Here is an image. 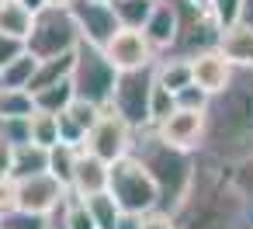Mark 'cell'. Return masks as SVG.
I'll list each match as a JSON object with an SVG mask.
<instances>
[{
    "label": "cell",
    "mask_w": 253,
    "mask_h": 229,
    "mask_svg": "<svg viewBox=\"0 0 253 229\" xmlns=\"http://www.w3.org/2000/svg\"><path fill=\"white\" fill-rule=\"evenodd\" d=\"M177 229H246L253 205L236 184V170L225 160L194 153V177L180 205L173 208Z\"/></svg>",
    "instance_id": "obj_1"
},
{
    "label": "cell",
    "mask_w": 253,
    "mask_h": 229,
    "mask_svg": "<svg viewBox=\"0 0 253 229\" xmlns=\"http://www.w3.org/2000/svg\"><path fill=\"white\" fill-rule=\"evenodd\" d=\"M205 118L208 125L201 153L232 167L253 153V66H236L229 87L211 94Z\"/></svg>",
    "instance_id": "obj_2"
},
{
    "label": "cell",
    "mask_w": 253,
    "mask_h": 229,
    "mask_svg": "<svg viewBox=\"0 0 253 229\" xmlns=\"http://www.w3.org/2000/svg\"><path fill=\"white\" fill-rule=\"evenodd\" d=\"M132 153H135V156L142 160V167L153 174V181H156V187H160V205L173 212V208L180 205V198L187 194V187H191V177H194V153L170 146L163 136H156V129L135 132Z\"/></svg>",
    "instance_id": "obj_3"
},
{
    "label": "cell",
    "mask_w": 253,
    "mask_h": 229,
    "mask_svg": "<svg viewBox=\"0 0 253 229\" xmlns=\"http://www.w3.org/2000/svg\"><path fill=\"white\" fill-rule=\"evenodd\" d=\"M80 42H84V35H80V25H77L70 4H49L45 11H39L35 25H32V35L25 39L28 52H35L39 59L73 52Z\"/></svg>",
    "instance_id": "obj_4"
},
{
    "label": "cell",
    "mask_w": 253,
    "mask_h": 229,
    "mask_svg": "<svg viewBox=\"0 0 253 229\" xmlns=\"http://www.w3.org/2000/svg\"><path fill=\"white\" fill-rule=\"evenodd\" d=\"M108 191L118 198V205L125 212H149V208L160 205V187H156L153 174L142 167V160L135 153H125L122 160L111 163Z\"/></svg>",
    "instance_id": "obj_5"
},
{
    "label": "cell",
    "mask_w": 253,
    "mask_h": 229,
    "mask_svg": "<svg viewBox=\"0 0 253 229\" xmlns=\"http://www.w3.org/2000/svg\"><path fill=\"white\" fill-rule=\"evenodd\" d=\"M70 77H73L77 97H87V101H97V104H108L111 94H115V84H118L115 63L94 42H80L77 46V59H73V73Z\"/></svg>",
    "instance_id": "obj_6"
},
{
    "label": "cell",
    "mask_w": 253,
    "mask_h": 229,
    "mask_svg": "<svg viewBox=\"0 0 253 229\" xmlns=\"http://www.w3.org/2000/svg\"><path fill=\"white\" fill-rule=\"evenodd\" d=\"M177 14H180V28H177V42L170 46V56H194L205 49H215L222 42V25L211 14V7H198L191 0H173Z\"/></svg>",
    "instance_id": "obj_7"
},
{
    "label": "cell",
    "mask_w": 253,
    "mask_h": 229,
    "mask_svg": "<svg viewBox=\"0 0 253 229\" xmlns=\"http://www.w3.org/2000/svg\"><path fill=\"white\" fill-rule=\"evenodd\" d=\"M153 66L122 70L118 73V84H115V94H111V104L132 122L135 132L153 129V122H149V97H153V84H156V70Z\"/></svg>",
    "instance_id": "obj_8"
},
{
    "label": "cell",
    "mask_w": 253,
    "mask_h": 229,
    "mask_svg": "<svg viewBox=\"0 0 253 229\" xmlns=\"http://www.w3.org/2000/svg\"><path fill=\"white\" fill-rule=\"evenodd\" d=\"M84 146H87L90 153H97L101 160L115 163V160H122L125 153H132V146H135V129H132V122L108 101V104L101 108V118H97V125L90 129V136H87Z\"/></svg>",
    "instance_id": "obj_9"
},
{
    "label": "cell",
    "mask_w": 253,
    "mask_h": 229,
    "mask_svg": "<svg viewBox=\"0 0 253 229\" xmlns=\"http://www.w3.org/2000/svg\"><path fill=\"white\" fill-rule=\"evenodd\" d=\"M104 56L115 63V70H139V66H153L160 59V52L153 49V42L146 39L142 28H118L108 46H104Z\"/></svg>",
    "instance_id": "obj_10"
},
{
    "label": "cell",
    "mask_w": 253,
    "mask_h": 229,
    "mask_svg": "<svg viewBox=\"0 0 253 229\" xmlns=\"http://www.w3.org/2000/svg\"><path fill=\"white\" fill-rule=\"evenodd\" d=\"M70 11L80 25V35L84 42H94V46H108V39L122 28L111 0H70Z\"/></svg>",
    "instance_id": "obj_11"
},
{
    "label": "cell",
    "mask_w": 253,
    "mask_h": 229,
    "mask_svg": "<svg viewBox=\"0 0 253 229\" xmlns=\"http://www.w3.org/2000/svg\"><path fill=\"white\" fill-rule=\"evenodd\" d=\"M205 125H208V118H205L201 108H177V111H170L160 125H153V129H156V136H163L170 146L187 149V153H198V149L205 146Z\"/></svg>",
    "instance_id": "obj_12"
},
{
    "label": "cell",
    "mask_w": 253,
    "mask_h": 229,
    "mask_svg": "<svg viewBox=\"0 0 253 229\" xmlns=\"http://www.w3.org/2000/svg\"><path fill=\"white\" fill-rule=\"evenodd\" d=\"M18 187H21V208L39 212V215H52L70 198V187L49 170L32 174V177H18Z\"/></svg>",
    "instance_id": "obj_13"
},
{
    "label": "cell",
    "mask_w": 253,
    "mask_h": 229,
    "mask_svg": "<svg viewBox=\"0 0 253 229\" xmlns=\"http://www.w3.org/2000/svg\"><path fill=\"white\" fill-rule=\"evenodd\" d=\"M232 73H236V63H232L218 46L191 56V77H194V84H198L201 91H208V94L225 91L229 80H232Z\"/></svg>",
    "instance_id": "obj_14"
},
{
    "label": "cell",
    "mask_w": 253,
    "mask_h": 229,
    "mask_svg": "<svg viewBox=\"0 0 253 229\" xmlns=\"http://www.w3.org/2000/svg\"><path fill=\"white\" fill-rule=\"evenodd\" d=\"M108 184H111V163H108V160H101L97 153H90L87 146H80L70 191H73V194H80V198H90V194L108 191Z\"/></svg>",
    "instance_id": "obj_15"
},
{
    "label": "cell",
    "mask_w": 253,
    "mask_h": 229,
    "mask_svg": "<svg viewBox=\"0 0 253 229\" xmlns=\"http://www.w3.org/2000/svg\"><path fill=\"white\" fill-rule=\"evenodd\" d=\"M177 28H180V14H177V4L173 0H156V7L149 14V21L142 25L146 39L153 42V49L163 56L170 52V46L177 42Z\"/></svg>",
    "instance_id": "obj_16"
},
{
    "label": "cell",
    "mask_w": 253,
    "mask_h": 229,
    "mask_svg": "<svg viewBox=\"0 0 253 229\" xmlns=\"http://www.w3.org/2000/svg\"><path fill=\"white\" fill-rule=\"evenodd\" d=\"M218 49L236 63V66H253V25L246 21H236L222 32V42Z\"/></svg>",
    "instance_id": "obj_17"
},
{
    "label": "cell",
    "mask_w": 253,
    "mask_h": 229,
    "mask_svg": "<svg viewBox=\"0 0 253 229\" xmlns=\"http://www.w3.org/2000/svg\"><path fill=\"white\" fill-rule=\"evenodd\" d=\"M35 25V11L25 4V0H0V32L28 39Z\"/></svg>",
    "instance_id": "obj_18"
},
{
    "label": "cell",
    "mask_w": 253,
    "mask_h": 229,
    "mask_svg": "<svg viewBox=\"0 0 253 229\" xmlns=\"http://www.w3.org/2000/svg\"><path fill=\"white\" fill-rule=\"evenodd\" d=\"M153 70H156V80H160L163 87H170L173 94L184 91L187 84H194V77H191V59H187V56H170V52H163Z\"/></svg>",
    "instance_id": "obj_19"
},
{
    "label": "cell",
    "mask_w": 253,
    "mask_h": 229,
    "mask_svg": "<svg viewBox=\"0 0 253 229\" xmlns=\"http://www.w3.org/2000/svg\"><path fill=\"white\" fill-rule=\"evenodd\" d=\"M73 59H77V49H73V52H63V56L39 59V70H35L32 84H28V91L35 94V91H42V87H49V84H59V80H66V77L73 73Z\"/></svg>",
    "instance_id": "obj_20"
},
{
    "label": "cell",
    "mask_w": 253,
    "mask_h": 229,
    "mask_svg": "<svg viewBox=\"0 0 253 229\" xmlns=\"http://www.w3.org/2000/svg\"><path fill=\"white\" fill-rule=\"evenodd\" d=\"M49 170V146H39V142H18L14 146V177H32V174H42Z\"/></svg>",
    "instance_id": "obj_21"
},
{
    "label": "cell",
    "mask_w": 253,
    "mask_h": 229,
    "mask_svg": "<svg viewBox=\"0 0 253 229\" xmlns=\"http://www.w3.org/2000/svg\"><path fill=\"white\" fill-rule=\"evenodd\" d=\"M32 97H35V108H42V111H56V115H59V111L70 108V101L77 97L73 77H66V80H59V84H49V87L35 91Z\"/></svg>",
    "instance_id": "obj_22"
},
{
    "label": "cell",
    "mask_w": 253,
    "mask_h": 229,
    "mask_svg": "<svg viewBox=\"0 0 253 229\" xmlns=\"http://www.w3.org/2000/svg\"><path fill=\"white\" fill-rule=\"evenodd\" d=\"M35 70H39V56L25 49L18 59H11L4 70H0V87H25V91H28Z\"/></svg>",
    "instance_id": "obj_23"
},
{
    "label": "cell",
    "mask_w": 253,
    "mask_h": 229,
    "mask_svg": "<svg viewBox=\"0 0 253 229\" xmlns=\"http://www.w3.org/2000/svg\"><path fill=\"white\" fill-rule=\"evenodd\" d=\"M28 132H32V142L52 149V146L59 142V115H56V111L35 108V111L28 115Z\"/></svg>",
    "instance_id": "obj_24"
},
{
    "label": "cell",
    "mask_w": 253,
    "mask_h": 229,
    "mask_svg": "<svg viewBox=\"0 0 253 229\" xmlns=\"http://www.w3.org/2000/svg\"><path fill=\"white\" fill-rule=\"evenodd\" d=\"M35 111V97L25 87H0V118H28Z\"/></svg>",
    "instance_id": "obj_25"
},
{
    "label": "cell",
    "mask_w": 253,
    "mask_h": 229,
    "mask_svg": "<svg viewBox=\"0 0 253 229\" xmlns=\"http://www.w3.org/2000/svg\"><path fill=\"white\" fill-rule=\"evenodd\" d=\"M87 205H90V212H94V222H97V229H115V226H118V219H122V212H125L111 191L90 194V198H87Z\"/></svg>",
    "instance_id": "obj_26"
},
{
    "label": "cell",
    "mask_w": 253,
    "mask_h": 229,
    "mask_svg": "<svg viewBox=\"0 0 253 229\" xmlns=\"http://www.w3.org/2000/svg\"><path fill=\"white\" fill-rule=\"evenodd\" d=\"M111 7H115L122 28H142L156 7V0H111Z\"/></svg>",
    "instance_id": "obj_27"
},
{
    "label": "cell",
    "mask_w": 253,
    "mask_h": 229,
    "mask_svg": "<svg viewBox=\"0 0 253 229\" xmlns=\"http://www.w3.org/2000/svg\"><path fill=\"white\" fill-rule=\"evenodd\" d=\"M77 153L80 146H70V142H56L49 149V174H56L66 187L73 184V167H77Z\"/></svg>",
    "instance_id": "obj_28"
},
{
    "label": "cell",
    "mask_w": 253,
    "mask_h": 229,
    "mask_svg": "<svg viewBox=\"0 0 253 229\" xmlns=\"http://www.w3.org/2000/svg\"><path fill=\"white\" fill-rule=\"evenodd\" d=\"M63 215H66V226H70V229H97L87 198H80V194H73V191H70V198H66V205H63Z\"/></svg>",
    "instance_id": "obj_29"
},
{
    "label": "cell",
    "mask_w": 253,
    "mask_h": 229,
    "mask_svg": "<svg viewBox=\"0 0 253 229\" xmlns=\"http://www.w3.org/2000/svg\"><path fill=\"white\" fill-rule=\"evenodd\" d=\"M177 108H180V104H177V94L156 80V84H153V97H149V122L160 125V122H163L170 111H177Z\"/></svg>",
    "instance_id": "obj_30"
},
{
    "label": "cell",
    "mask_w": 253,
    "mask_h": 229,
    "mask_svg": "<svg viewBox=\"0 0 253 229\" xmlns=\"http://www.w3.org/2000/svg\"><path fill=\"white\" fill-rule=\"evenodd\" d=\"M45 226H49V215L25 212V208H18V212H11V215L0 219V229H45Z\"/></svg>",
    "instance_id": "obj_31"
},
{
    "label": "cell",
    "mask_w": 253,
    "mask_h": 229,
    "mask_svg": "<svg viewBox=\"0 0 253 229\" xmlns=\"http://www.w3.org/2000/svg\"><path fill=\"white\" fill-rule=\"evenodd\" d=\"M18 208H21V187H18V177L7 174V177H0V219Z\"/></svg>",
    "instance_id": "obj_32"
},
{
    "label": "cell",
    "mask_w": 253,
    "mask_h": 229,
    "mask_svg": "<svg viewBox=\"0 0 253 229\" xmlns=\"http://www.w3.org/2000/svg\"><path fill=\"white\" fill-rule=\"evenodd\" d=\"M211 14L218 18L222 28L243 21V0H211Z\"/></svg>",
    "instance_id": "obj_33"
},
{
    "label": "cell",
    "mask_w": 253,
    "mask_h": 229,
    "mask_svg": "<svg viewBox=\"0 0 253 229\" xmlns=\"http://www.w3.org/2000/svg\"><path fill=\"white\" fill-rule=\"evenodd\" d=\"M142 229H177V219H173L170 208L156 205V208L142 212Z\"/></svg>",
    "instance_id": "obj_34"
},
{
    "label": "cell",
    "mask_w": 253,
    "mask_h": 229,
    "mask_svg": "<svg viewBox=\"0 0 253 229\" xmlns=\"http://www.w3.org/2000/svg\"><path fill=\"white\" fill-rule=\"evenodd\" d=\"M208 101H211V94L201 91L198 84H187L184 91H177V104H180V108H201V111H205Z\"/></svg>",
    "instance_id": "obj_35"
},
{
    "label": "cell",
    "mask_w": 253,
    "mask_h": 229,
    "mask_svg": "<svg viewBox=\"0 0 253 229\" xmlns=\"http://www.w3.org/2000/svg\"><path fill=\"white\" fill-rule=\"evenodd\" d=\"M25 49H28V46H25V39H18V35H7V32H0V70H4L11 59H18Z\"/></svg>",
    "instance_id": "obj_36"
},
{
    "label": "cell",
    "mask_w": 253,
    "mask_h": 229,
    "mask_svg": "<svg viewBox=\"0 0 253 229\" xmlns=\"http://www.w3.org/2000/svg\"><path fill=\"white\" fill-rule=\"evenodd\" d=\"M232 170H236V184L243 187V194H246L250 205H253V153H250L246 160H239Z\"/></svg>",
    "instance_id": "obj_37"
},
{
    "label": "cell",
    "mask_w": 253,
    "mask_h": 229,
    "mask_svg": "<svg viewBox=\"0 0 253 229\" xmlns=\"http://www.w3.org/2000/svg\"><path fill=\"white\" fill-rule=\"evenodd\" d=\"M14 170V142L0 139V177H7Z\"/></svg>",
    "instance_id": "obj_38"
},
{
    "label": "cell",
    "mask_w": 253,
    "mask_h": 229,
    "mask_svg": "<svg viewBox=\"0 0 253 229\" xmlns=\"http://www.w3.org/2000/svg\"><path fill=\"white\" fill-rule=\"evenodd\" d=\"M115 229H142V212H122Z\"/></svg>",
    "instance_id": "obj_39"
},
{
    "label": "cell",
    "mask_w": 253,
    "mask_h": 229,
    "mask_svg": "<svg viewBox=\"0 0 253 229\" xmlns=\"http://www.w3.org/2000/svg\"><path fill=\"white\" fill-rule=\"evenodd\" d=\"M63 205H66V201H63ZM63 205L49 215V226H45V229H70V226H66V215H63Z\"/></svg>",
    "instance_id": "obj_40"
},
{
    "label": "cell",
    "mask_w": 253,
    "mask_h": 229,
    "mask_svg": "<svg viewBox=\"0 0 253 229\" xmlns=\"http://www.w3.org/2000/svg\"><path fill=\"white\" fill-rule=\"evenodd\" d=\"M243 21L253 25V0H243Z\"/></svg>",
    "instance_id": "obj_41"
},
{
    "label": "cell",
    "mask_w": 253,
    "mask_h": 229,
    "mask_svg": "<svg viewBox=\"0 0 253 229\" xmlns=\"http://www.w3.org/2000/svg\"><path fill=\"white\" fill-rule=\"evenodd\" d=\"M25 4H28V7L39 14V11H45V7H49V0H25Z\"/></svg>",
    "instance_id": "obj_42"
},
{
    "label": "cell",
    "mask_w": 253,
    "mask_h": 229,
    "mask_svg": "<svg viewBox=\"0 0 253 229\" xmlns=\"http://www.w3.org/2000/svg\"><path fill=\"white\" fill-rule=\"evenodd\" d=\"M191 4H198V7H211V0H191Z\"/></svg>",
    "instance_id": "obj_43"
},
{
    "label": "cell",
    "mask_w": 253,
    "mask_h": 229,
    "mask_svg": "<svg viewBox=\"0 0 253 229\" xmlns=\"http://www.w3.org/2000/svg\"><path fill=\"white\" fill-rule=\"evenodd\" d=\"M49 4H70V0H49Z\"/></svg>",
    "instance_id": "obj_44"
},
{
    "label": "cell",
    "mask_w": 253,
    "mask_h": 229,
    "mask_svg": "<svg viewBox=\"0 0 253 229\" xmlns=\"http://www.w3.org/2000/svg\"><path fill=\"white\" fill-rule=\"evenodd\" d=\"M246 229H253V222H250V226H246Z\"/></svg>",
    "instance_id": "obj_45"
}]
</instances>
